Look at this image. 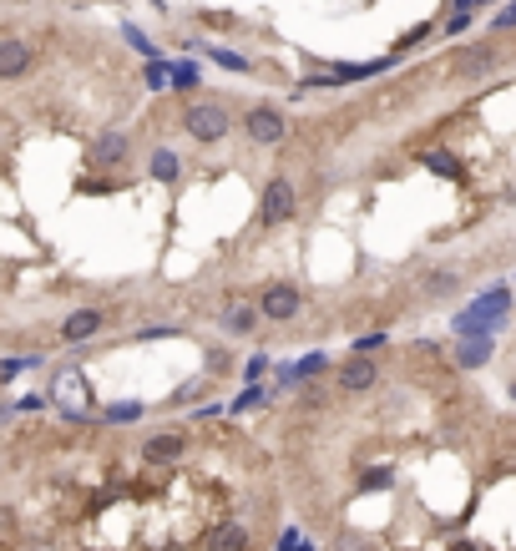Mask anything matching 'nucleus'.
<instances>
[{
	"instance_id": "obj_1",
	"label": "nucleus",
	"mask_w": 516,
	"mask_h": 551,
	"mask_svg": "<svg viewBox=\"0 0 516 551\" xmlns=\"http://www.w3.org/2000/svg\"><path fill=\"white\" fill-rule=\"evenodd\" d=\"M228 126H233V117L218 101H192L183 111V132H188L192 142H218V137H228Z\"/></svg>"
},
{
	"instance_id": "obj_2",
	"label": "nucleus",
	"mask_w": 516,
	"mask_h": 551,
	"mask_svg": "<svg viewBox=\"0 0 516 551\" xmlns=\"http://www.w3.org/2000/svg\"><path fill=\"white\" fill-rule=\"evenodd\" d=\"M294 213H299L294 182H289V177H274L264 188V203H258V223H264V228H279V223H289Z\"/></svg>"
},
{
	"instance_id": "obj_3",
	"label": "nucleus",
	"mask_w": 516,
	"mask_h": 551,
	"mask_svg": "<svg viewBox=\"0 0 516 551\" xmlns=\"http://www.w3.org/2000/svg\"><path fill=\"white\" fill-rule=\"evenodd\" d=\"M299 309H304V294H299L294 284H268L264 294H258V314H264L268 324H289V319H299Z\"/></svg>"
},
{
	"instance_id": "obj_4",
	"label": "nucleus",
	"mask_w": 516,
	"mask_h": 551,
	"mask_svg": "<svg viewBox=\"0 0 516 551\" xmlns=\"http://www.w3.org/2000/svg\"><path fill=\"white\" fill-rule=\"evenodd\" d=\"M243 132H249V142H258V147H279L283 137H289V117L274 107H253L249 117H243Z\"/></svg>"
},
{
	"instance_id": "obj_5",
	"label": "nucleus",
	"mask_w": 516,
	"mask_h": 551,
	"mask_svg": "<svg viewBox=\"0 0 516 551\" xmlns=\"http://www.w3.org/2000/svg\"><path fill=\"white\" fill-rule=\"evenodd\" d=\"M380 379V364L364 360V354H355V360H344L340 369H334V390L340 394H370Z\"/></svg>"
},
{
	"instance_id": "obj_6",
	"label": "nucleus",
	"mask_w": 516,
	"mask_h": 551,
	"mask_svg": "<svg viewBox=\"0 0 516 551\" xmlns=\"http://www.w3.org/2000/svg\"><path fill=\"white\" fill-rule=\"evenodd\" d=\"M501 66V51L496 46H466V51H455V61H451V71L461 81H481V77H491V71H496Z\"/></svg>"
},
{
	"instance_id": "obj_7",
	"label": "nucleus",
	"mask_w": 516,
	"mask_h": 551,
	"mask_svg": "<svg viewBox=\"0 0 516 551\" xmlns=\"http://www.w3.org/2000/svg\"><path fill=\"white\" fill-rule=\"evenodd\" d=\"M31 66H36L31 41H20V36H0V81L31 77Z\"/></svg>"
},
{
	"instance_id": "obj_8",
	"label": "nucleus",
	"mask_w": 516,
	"mask_h": 551,
	"mask_svg": "<svg viewBox=\"0 0 516 551\" xmlns=\"http://www.w3.org/2000/svg\"><path fill=\"white\" fill-rule=\"evenodd\" d=\"M208 551H253V531L243 521H218L213 531H208Z\"/></svg>"
},
{
	"instance_id": "obj_9",
	"label": "nucleus",
	"mask_w": 516,
	"mask_h": 551,
	"mask_svg": "<svg viewBox=\"0 0 516 551\" xmlns=\"http://www.w3.org/2000/svg\"><path fill=\"white\" fill-rule=\"evenodd\" d=\"M132 158V137L127 132H102L92 142V158L86 162H96V167H117V162H127Z\"/></svg>"
},
{
	"instance_id": "obj_10",
	"label": "nucleus",
	"mask_w": 516,
	"mask_h": 551,
	"mask_svg": "<svg viewBox=\"0 0 516 551\" xmlns=\"http://www.w3.org/2000/svg\"><path fill=\"white\" fill-rule=\"evenodd\" d=\"M258 324H264V314H258V304H228V314H223V329L228 334H253L258 329Z\"/></svg>"
},
{
	"instance_id": "obj_11",
	"label": "nucleus",
	"mask_w": 516,
	"mask_h": 551,
	"mask_svg": "<svg viewBox=\"0 0 516 551\" xmlns=\"http://www.w3.org/2000/svg\"><path fill=\"white\" fill-rule=\"evenodd\" d=\"M102 324H107L102 309H77V314L61 324V334H66V339H92V334H102Z\"/></svg>"
},
{
	"instance_id": "obj_12",
	"label": "nucleus",
	"mask_w": 516,
	"mask_h": 551,
	"mask_svg": "<svg viewBox=\"0 0 516 551\" xmlns=\"http://www.w3.org/2000/svg\"><path fill=\"white\" fill-rule=\"evenodd\" d=\"M491 334H486V339H461V344H455V364H461V369H481L486 360H491Z\"/></svg>"
},
{
	"instance_id": "obj_13",
	"label": "nucleus",
	"mask_w": 516,
	"mask_h": 551,
	"mask_svg": "<svg viewBox=\"0 0 516 551\" xmlns=\"http://www.w3.org/2000/svg\"><path fill=\"white\" fill-rule=\"evenodd\" d=\"M455 294H461V273H455V268L425 273V299H455Z\"/></svg>"
},
{
	"instance_id": "obj_14",
	"label": "nucleus",
	"mask_w": 516,
	"mask_h": 551,
	"mask_svg": "<svg viewBox=\"0 0 516 551\" xmlns=\"http://www.w3.org/2000/svg\"><path fill=\"white\" fill-rule=\"evenodd\" d=\"M289 369H294V390H299V385H309V379L329 375V354H324V349H309V354H304L299 364H289Z\"/></svg>"
},
{
	"instance_id": "obj_15",
	"label": "nucleus",
	"mask_w": 516,
	"mask_h": 551,
	"mask_svg": "<svg viewBox=\"0 0 516 551\" xmlns=\"http://www.w3.org/2000/svg\"><path fill=\"white\" fill-rule=\"evenodd\" d=\"M142 456H147V460H177V456H183V435L162 430V435H152V441L142 445Z\"/></svg>"
},
{
	"instance_id": "obj_16",
	"label": "nucleus",
	"mask_w": 516,
	"mask_h": 551,
	"mask_svg": "<svg viewBox=\"0 0 516 551\" xmlns=\"http://www.w3.org/2000/svg\"><path fill=\"white\" fill-rule=\"evenodd\" d=\"M147 173L157 177V182H177V173H183V162H177V152L172 147H157L152 162H147Z\"/></svg>"
},
{
	"instance_id": "obj_17",
	"label": "nucleus",
	"mask_w": 516,
	"mask_h": 551,
	"mask_svg": "<svg viewBox=\"0 0 516 551\" xmlns=\"http://www.w3.org/2000/svg\"><path fill=\"white\" fill-rule=\"evenodd\" d=\"M258 405H268L264 385H243V390H238V400H228V409H233V415H249V409H258Z\"/></svg>"
},
{
	"instance_id": "obj_18",
	"label": "nucleus",
	"mask_w": 516,
	"mask_h": 551,
	"mask_svg": "<svg viewBox=\"0 0 516 551\" xmlns=\"http://www.w3.org/2000/svg\"><path fill=\"white\" fill-rule=\"evenodd\" d=\"M421 162H425V167H430V173L461 177V162H455V152H440V147H430V152H421Z\"/></svg>"
},
{
	"instance_id": "obj_19",
	"label": "nucleus",
	"mask_w": 516,
	"mask_h": 551,
	"mask_svg": "<svg viewBox=\"0 0 516 551\" xmlns=\"http://www.w3.org/2000/svg\"><path fill=\"white\" fill-rule=\"evenodd\" d=\"M203 81V71H198V61H172V86H183V92H192Z\"/></svg>"
},
{
	"instance_id": "obj_20",
	"label": "nucleus",
	"mask_w": 516,
	"mask_h": 551,
	"mask_svg": "<svg viewBox=\"0 0 516 551\" xmlns=\"http://www.w3.org/2000/svg\"><path fill=\"white\" fill-rule=\"evenodd\" d=\"M147 86H152V92H168L172 86V61H162V56L147 61Z\"/></svg>"
},
{
	"instance_id": "obj_21",
	"label": "nucleus",
	"mask_w": 516,
	"mask_h": 551,
	"mask_svg": "<svg viewBox=\"0 0 516 551\" xmlns=\"http://www.w3.org/2000/svg\"><path fill=\"white\" fill-rule=\"evenodd\" d=\"M390 486H395V471H390V466H375V471L360 475V490H390Z\"/></svg>"
},
{
	"instance_id": "obj_22",
	"label": "nucleus",
	"mask_w": 516,
	"mask_h": 551,
	"mask_svg": "<svg viewBox=\"0 0 516 551\" xmlns=\"http://www.w3.org/2000/svg\"><path fill=\"white\" fill-rule=\"evenodd\" d=\"M111 425H132V420H142V400H127V405H111L107 409Z\"/></svg>"
},
{
	"instance_id": "obj_23",
	"label": "nucleus",
	"mask_w": 516,
	"mask_h": 551,
	"mask_svg": "<svg viewBox=\"0 0 516 551\" xmlns=\"http://www.w3.org/2000/svg\"><path fill=\"white\" fill-rule=\"evenodd\" d=\"M122 36H127V41H132V51H142L147 61H157V46H152V41H147V36L137 31V26H122Z\"/></svg>"
},
{
	"instance_id": "obj_24",
	"label": "nucleus",
	"mask_w": 516,
	"mask_h": 551,
	"mask_svg": "<svg viewBox=\"0 0 516 551\" xmlns=\"http://www.w3.org/2000/svg\"><path fill=\"white\" fill-rule=\"evenodd\" d=\"M192 394H208V375H203V379H188V385H183V390L172 394V405H188Z\"/></svg>"
},
{
	"instance_id": "obj_25",
	"label": "nucleus",
	"mask_w": 516,
	"mask_h": 551,
	"mask_svg": "<svg viewBox=\"0 0 516 551\" xmlns=\"http://www.w3.org/2000/svg\"><path fill=\"white\" fill-rule=\"evenodd\" d=\"M208 56H213L218 66H228V71H249V61H243L238 51H208Z\"/></svg>"
},
{
	"instance_id": "obj_26",
	"label": "nucleus",
	"mask_w": 516,
	"mask_h": 551,
	"mask_svg": "<svg viewBox=\"0 0 516 551\" xmlns=\"http://www.w3.org/2000/svg\"><path fill=\"white\" fill-rule=\"evenodd\" d=\"M228 369H233V360H228L223 349H213V354H208V379H213V375H228Z\"/></svg>"
},
{
	"instance_id": "obj_27",
	"label": "nucleus",
	"mask_w": 516,
	"mask_h": 551,
	"mask_svg": "<svg viewBox=\"0 0 516 551\" xmlns=\"http://www.w3.org/2000/svg\"><path fill=\"white\" fill-rule=\"evenodd\" d=\"M375 349H385V334H360L355 339V354H375Z\"/></svg>"
},
{
	"instance_id": "obj_28",
	"label": "nucleus",
	"mask_w": 516,
	"mask_h": 551,
	"mask_svg": "<svg viewBox=\"0 0 516 551\" xmlns=\"http://www.w3.org/2000/svg\"><path fill=\"white\" fill-rule=\"evenodd\" d=\"M425 36H430V20H425V26H410L405 36H400V51H410V46H421Z\"/></svg>"
},
{
	"instance_id": "obj_29",
	"label": "nucleus",
	"mask_w": 516,
	"mask_h": 551,
	"mask_svg": "<svg viewBox=\"0 0 516 551\" xmlns=\"http://www.w3.org/2000/svg\"><path fill=\"white\" fill-rule=\"evenodd\" d=\"M268 364H274L268 354H253V360H249V369H243V379H264V375H268Z\"/></svg>"
},
{
	"instance_id": "obj_30",
	"label": "nucleus",
	"mask_w": 516,
	"mask_h": 551,
	"mask_svg": "<svg viewBox=\"0 0 516 551\" xmlns=\"http://www.w3.org/2000/svg\"><path fill=\"white\" fill-rule=\"evenodd\" d=\"M274 551H304V536H299V526H289V531H283V541Z\"/></svg>"
},
{
	"instance_id": "obj_31",
	"label": "nucleus",
	"mask_w": 516,
	"mask_h": 551,
	"mask_svg": "<svg viewBox=\"0 0 516 551\" xmlns=\"http://www.w3.org/2000/svg\"><path fill=\"white\" fill-rule=\"evenodd\" d=\"M466 26H471V11H455V16L446 20V36H461Z\"/></svg>"
},
{
	"instance_id": "obj_32",
	"label": "nucleus",
	"mask_w": 516,
	"mask_h": 551,
	"mask_svg": "<svg viewBox=\"0 0 516 551\" xmlns=\"http://www.w3.org/2000/svg\"><path fill=\"white\" fill-rule=\"evenodd\" d=\"M46 400H51V394H20V400H16V409H46Z\"/></svg>"
},
{
	"instance_id": "obj_33",
	"label": "nucleus",
	"mask_w": 516,
	"mask_h": 551,
	"mask_svg": "<svg viewBox=\"0 0 516 551\" xmlns=\"http://www.w3.org/2000/svg\"><path fill=\"white\" fill-rule=\"evenodd\" d=\"M491 26H496V31H512V26H516V5H506V11H496V20H491Z\"/></svg>"
},
{
	"instance_id": "obj_34",
	"label": "nucleus",
	"mask_w": 516,
	"mask_h": 551,
	"mask_svg": "<svg viewBox=\"0 0 516 551\" xmlns=\"http://www.w3.org/2000/svg\"><path fill=\"white\" fill-rule=\"evenodd\" d=\"M476 5H496V0H455V11H476Z\"/></svg>"
},
{
	"instance_id": "obj_35",
	"label": "nucleus",
	"mask_w": 516,
	"mask_h": 551,
	"mask_svg": "<svg viewBox=\"0 0 516 551\" xmlns=\"http://www.w3.org/2000/svg\"><path fill=\"white\" fill-rule=\"evenodd\" d=\"M451 551H481V547H476V541H455Z\"/></svg>"
}]
</instances>
